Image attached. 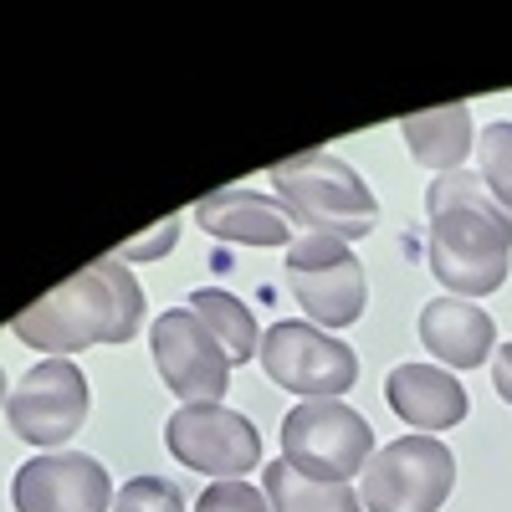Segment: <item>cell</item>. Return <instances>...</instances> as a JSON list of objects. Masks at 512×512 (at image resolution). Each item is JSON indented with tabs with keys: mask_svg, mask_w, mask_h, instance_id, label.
Returning a JSON list of instances; mask_svg holds the SVG:
<instances>
[{
	"mask_svg": "<svg viewBox=\"0 0 512 512\" xmlns=\"http://www.w3.org/2000/svg\"><path fill=\"white\" fill-rule=\"evenodd\" d=\"M374 456V425L338 405V400H303L282 420V461H292L313 482H349Z\"/></svg>",
	"mask_w": 512,
	"mask_h": 512,
	"instance_id": "4",
	"label": "cell"
},
{
	"mask_svg": "<svg viewBox=\"0 0 512 512\" xmlns=\"http://www.w3.org/2000/svg\"><path fill=\"white\" fill-rule=\"evenodd\" d=\"M262 369L272 384L303 400H338L359 384L354 349L313 323H272L262 333Z\"/></svg>",
	"mask_w": 512,
	"mask_h": 512,
	"instance_id": "7",
	"label": "cell"
},
{
	"mask_svg": "<svg viewBox=\"0 0 512 512\" xmlns=\"http://www.w3.org/2000/svg\"><path fill=\"white\" fill-rule=\"evenodd\" d=\"M272 185H277V200L287 210V221H297L308 236L359 241V236H369L379 226L374 190L328 149H313V154L272 164Z\"/></svg>",
	"mask_w": 512,
	"mask_h": 512,
	"instance_id": "3",
	"label": "cell"
},
{
	"mask_svg": "<svg viewBox=\"0 0 512 512\" xmlns=\"http://www.w3.org/2000/svg\"><path fill=\"white\" fill-rule=\"evenodd\" d=\"M482 185L492 190V200L512 216V123L497 118L482 128Z\"/></svg>",
	"mask_w": 512,
	"mask_h": 512,
	"instance_id": "18",
	"label": "cell"
},
{
	"mask_svg": "<svg viewBox=\"0 0 512 512\" xmlns=\"http://www.w3.org/2000/svg\"><path fill=\"white\" fill-rule=\"evenodd\" d=\"M431 210V272L456 297H487L512 267V216L492 200L482 175H436L425 190Z\"/></svg>",
	"mask_w": 512,
	"mask_h": 512,
	"instance_id": "2",
	"label": "cell"
},
{
	"mask_svg": "<svg viewBox=\"0 0 512 512\" xmlns=\"http://www.w3.org/2000/svg\"><path fill=\"white\" fill-rule=\"evenodd\" d=\"M190 313L216 333V344L231 354V364H246L251 354H262V333H256V318L246 303H236L221 287H200L190 292Z\"/></svg>",
	"mask_w": 512,
	"mask_h": 512,
	"instance_id": "17",
	"label": "cell"
},
{
	"mask_svg": "<svg viewBox=\"0 0 512 512\" xmlns=\"http://www.w3.org/2000/svg\"><path fill=\"white\" fill-rule=\"evenodd\" d=\"M149 349H154V369L159 379L175 390L185 405H221L231 390V354L216 344L190 308H169L154 318L149 333Z\"/></svg>",
	"mask_w": 512,
	"mask_h": 512,
	"instance_id": "9",
	"label": "cell"
},
{
	"mask_svg": "<svg viewBox=\"0 0 512 512\" xmlns=\"http://www.w3.org/2000/svg\"><path fill=\"white\" fill-rule=\"evenodd\" d=\"M0 400H6V369H0Z\"/></svg>",
	"mask_w": 512,
	"mask_h": 512,
	"instance_id": "23",
	"label": "cell"
},
{
	"mask_svg": "<svg viewBox=\"0 0 512 512\" xmlns=\"http://www.w3.org/2000/svg\"><path fill=\"white\" fill-rule=\"evenodd\" d=\"M139 323H144V292L134 272L118 256H98L77 277L52 287L41 303L16 313L11 333L26 349L62 359V354L93 349V344H128L139 333Z\"/></svg>",
	"mask_w": 512,
	"mask_h": 512,
	"instance_id": "1",
	"label": "cell"
},
{
	"mask_svg": "<svg viewBox=\"0 0 512 512\" xmlns=\"http://www.w3.org/2000/svg\"><path fill=\"white\" fill-rule=\"evenodd\" d=\"M175 236H180V216H169L159 231H144V236H134V241H123V246L108 251V256H118L123 267H128V262H159V256L175 246Z\"/></svg>",
	"mask_w": 512,
	"mask_h": 512,
	"instance_id": "21",
	"label": "cell"
},
{
	"mask_svg": "<svg viewBox=\"0 0 512 512\" xmlns=\"http://www.w3.org/2000/svg\"><path fill=\"white\" fill-rule=\"evenodd\" d=\"M287 287L313 318V328H349L369 303V282L349 241L303 236L287 246Z\"/></svg>",
	"mask_w": 512,
	"mask_h": 512,
	"instance_id": "6",
	"label": "cell"
},
{
	"mask_svg": "<svg viewBox=\"0 0 512 512\" xmlns=\"http://www.w3.org/2000/svg\"><path fill=\"white\" fill-rule=\"evenodd\" d=\"M195 512H272V502L246 482H210L195 497Z\"/></svg>",
	"mask_w": 512,
	"mask_h": 512,
	"instance_id": "20",
	"label": "cell"
},
{
	"mask_svg": "<svg viewBox=\"0 0 512 512\" xmlns=\"http://www.w3.org/2000/svg\"><path fill=\"white\" fill-rule=\"evenodd\" d=\"M400 134L415 154V164L436 169V175H456L461 159L472 154V108L466 103H446V108H431V113H410L400 118Z\"/></svg>",
	"mask_w": 512,
	"mask_h": 512,
	"instance_id": "15",
	"label": "cell"
},
{
	"mask_svg": "<svg viewBox=\"0 0 512 512\" xmlns=\"http://www.w3.org/2000/svg\"><path fill=\"white\" fill-rule=\"evenodd\" d=\"M456 487V456L436 436H405L369 456L364 512H441Z\"/></svg>",
	"mask_w": 512,
	"mask_h": 512,
	"instance_id": "5",
	"label": "cell"
},
{
	"mask_svg": "<svg viewBox=\"0 0 512 512\" xmlns=\"http://www.w3.org/2000/svg\"><path fill=\"white\" fill-rule=\"evenodd\" d=\"M113 482L103 472V461L82 456V451H52L26 461L16 482H11V502L16 512H108L113 507Z\"/></svg>",
	"mask_w": 512,
	"mask_h": 512,
	"instance_id": "11",
	"label": "cell"
},
{
	"mask_svg": "<svg viewBox=\"0 0 512 512\" xmlns=\"http://www.w3.org/2000/svg\"><path fill=\"white\" fill-rule=\"evenodd\" d=\"M267 502L272 512H364L349 482H313L292 461H267Z\"/></svg>",
	"mask_w": 512,
	"mask_h": 512,
	"instance_id": "16",
	"label": "cell"
},
{
	"mask_svg": "<svg viewBox=\"0 0 512 512\" xmlns=\"http://www.w3.org/2000/svg\"><path fill=\"white\" fill-rule=\"evenodd\" d=\"M420 344L446 369H482L497 344V323L466 297H436L420 308Z\"/></svg>",
	"mask_w": 512,
	"mask_h": 512,
	"instance_id": "13",
	"label": "cell"
},
{
	"mask_svg": "<svg viewBox=\"0 0 512 512\" xmlns=\"http://www.w3.org/2000/svg\"><path fill=\"white\" fill-rule=\"evenodd\" d=\"M164 446L180 466L205 472L216 482H241L256 461H262V436L241 410L226 405H185L169 415Z\"/></svg>",
	"mask_w": 512,
	"mask_h": 512,
	"instance_id": "8",
	"label": "cell"
},
{
	"mask_svg": "<svg viewBox=\"0 0 512 512\" xmlns=\"http://www.w3.org/2000/svg\"><path fill=\"white\" fill-rule=\"evenodd\" d=\"M113 512H185V497H180L175 482H164V477H134V482L118 487Z\"/></svg>",
	"mask_w": 512,
	"mask_h": 512,
	"instance_id": "19",
	"label": "cell"
},
{
	"mask_svg": "<svg viewBox=\"0 0 512 512\" xmlns=\"http://www.w3.org/2000/svg\"><path fill=\"white\" fill-rule=\"evenodd\" d=\"M195 226L210 231L216 241H236V246H287L292 221L282 200H267L256 190H221L205 195L195 205Z\"/></svg>",
	"mask_w": 512,
	"mask_h": 512,
	"instance_id": "14",
	"label": "cell"
},
{
	"mask_svg": "<svg viewBox=\"0 0 512 512\" xmlns=\"http://www.w3.org/2000/svg\"><path fill=\"white\" fill-rule=\"evenodd\" d=\"M6 420L11 431L31 446H62L82 431L88 420V374H82L72 359H47L36 364L16 395L6 400Z\"/></svg>",
	"mask_w": 512,
	"mask_h": 512,
	"instance_id": "10",
	"label": "cell"
},
{
	"mask_svg": "<svg viewBox=\"0 0 512 512\" xmlns=\"http://www.w3.org/2000/svg\"><path fill=\"white\" fill-rule=\"evenodd\" d=\"M384 400L400 420H410L420 436L451 431L466 420V390L461 379H451L441 364H400L384 379Z\"/></svg>",
	"mask_w": 512,
	"mask_h": 512,
	"instance_id": "12",
	"label": "cell"
},
{
	"mask_svg": "<svg viewBox=\"0 0 512 512\" xmlns=\"http://www.w3.org/2000/svg\"><path fill=\"white\" fill-rule=\"evenodd\" d=\"M492 384H497V395L512 405V344L497 349V359H492Z\"/></svg>",
	"mask_w": 512,
	"mask_h": 512,
	"instance_id": "22",
	"label": "cell"
}]
</instances>
